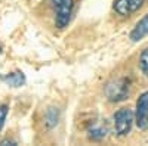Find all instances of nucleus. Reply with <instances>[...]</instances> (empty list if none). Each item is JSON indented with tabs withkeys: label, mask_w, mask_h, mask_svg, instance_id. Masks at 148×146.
<instances>
[{
	"label": "nucleus",
	"mask_w": 148,
	"mask_h": 146,
	"mask_svg": "<svg viewBox=\"0 0 148 146\" xmlns=\"http://www.w3.org/2000/svg\"><path fill=\"white\" fill-rule=\"evenodd\" d=\"M135 121V114L132 112V109L129 108H121L114 114V130L116 134L123 137L127 136L130 133L132 124Z\"/></svg>",
	"instance_id": "1"
},
{
	"label": "nucleus",
	"mask_w": 148,
	"mask_h": 146,
	"mask_svg": "<svg viewBox=\"0 0 148 146\" xmlns=\"http://www.w3.org/2000/svg\"><path fill=\"white\" fill-rule=\"evenodd\" d=\"M129 94V81L126 78H119L107 84L105 96L110 102H121Z\"/></svg>",
	"instance_id": "2"
},
{
	"label": "nucleus",
	"mask_w": 148,
	"mask_h": 146,
	"mask_svg": "<svg viewBox=\"0 0 148 146\" xmlns=\"http://www.w3.org/2000/svg\"><path fill=\"white\" fill-rule=\"evenodd\" d=\"M135 123L142 131L148 130V92H144L136 101V111H135Z\"/></svg>",
	"instance_id": "3"
},
{
	"label": "nucleus",
	"mask_w": 148,
	"mask_h": 146,
	"mask_svg": "<svg viewBox=\"0 0 148 146\" xmlns=\"http://www.w3.org/2000/svg\"><path fill=\"white\" fill-rule=\"evenodd\" d=\"M55 6L56 10V18H55V24L58 28H64L68 25V22L71 19V14H73V6L74 2L73 0H61Z\"/></svg>",
	"instance_id": "4"
},
{
	"label": "nucleus",
	"mask_w": 148,
	"mask_h": 146,
	"mask_svg": "<svg viewBox=\"0 0 148 146\" xmlns=\"http://www.w3.org/2000/svg\"><path fill=\"white\" fill-rule=\"evenodd\" d=\"M144 5V0H116L114 2V10L121 16H127L133 12L141 9Z\"/></svg>",
	"instance_id": "5"
},
{
	"label": "nucleus",
	"mask_w": 148,
	"mask_h": 146,
	"mask_svg": "<svg viewBox=\"0 0 148 146\" xmlns=\"http://www.w3.org/2000/svg\"><path fill=\"white\" fill-rule=\"evenodd\" d=\"M145 35H148V14L136 24V25L133 27V30L130 31V35H129V39L132 41H139L142 40Z\"/></svg>",
	"instance_id": "6"
},
{
	"label": "nucleus",
	"mask_w": 148,
	"mask_h": 146,
	"mask_svg": "<svg viewBox=\"0 0 148 146\" xmlns=\"http://www.w3.org/2000/svg\"><path fill=\"white\" fill-rule=\"evenodd\" d=\"M2 80L10 87H21V86H24V83H25V75H24V72H21V71H15V72L8 74V75H3Z\"/></svg>",
	"instance_id": "7"
},
{
	"label": "nucleus",
	"mask_w": 148,
	"mask_h": 146,
	"mask_svg": "<svg viewBox=\"0 0 148 146\" xmlns=\"http://www.w3.org/2000/svg\"><path fill=\"white\" fill-rule=\"evenodd\" d=\"M58 120H59V111L58 108H49L46 111L45 115V124L47 128H53L58 124Z\"/></svg>",
	"instance_id": "8"
},
{
	"label": "nucleus",
	"mask_w": 148,
	"mask_h": 146,
	"mask_svg": "<svg viewBox=\"0 0 148 146\" xmlns=\"http://www.w3.org/2000/svg\"><path fill=\"white\" fill-rule=\"evenodd\" d=\"M139 69L142 74L148 75V47L144 49L139 55Z\"/></svg>",
	"instance_id": "9"
},
{
	"label": "nucleus",
	"mask_w": 148,
	"mask_h": 146,
	"mask_svg": "<svg viewBox=\"0 0 148 146\" xmlns=\"http://www.w3.org/2000/svg\"><path fill=\"white\" fill-rule=\"evenodd\" d=\"M89 137L92 140H101L102 137H105V128L102 127H93L89 130Z\"/></svg>",
	"instance_id": "10"
},
{
	"label": "nucleus",
	"mask_w": 148,
	"mask_h": 146,
	"mask_svg": "<svg viewBox=\"0 0 148 146\" xmlns=\"http://www.w3.org/2000/svg\"><path fill=\"white\" fill-rule=\"evenodd\" d=\"M8 105H0V130H2L3 124H5V120H6V115H8Z\"/></svg>",
	"instance_id": "11"
},
{
	"label": "nucleus",
	"mask_w": 148,
	"mask_h": 146,
	"mask_svg": "<svg viewBox=\"0 0 148 146\" xmlns=\"http://www.w3.org/2000/svg\"><path fill=\"white\" fill-rule=\"evenodd\" d=\"M0 145H12V146H14V145H16V143H15L14 140H8V139H6V140H2V142H0Z\"/></svg>",
	"instance_id": "12"
},
{
	"label": "nucleus",
	"mask_w": 148,
	"mask_h": 146,
	"mask_svg": "<svg viewBox=\"0 0 148 146\" xmlns=\"http://www.w3.org/2000/svg\"><path fill=\"white\" fill-rule=\"evenodd\" d=\"M58 2H61V0H52V3H53V5H56Z\"/></svg>",
	"instance_id": "13"
}]
</instances>
